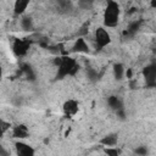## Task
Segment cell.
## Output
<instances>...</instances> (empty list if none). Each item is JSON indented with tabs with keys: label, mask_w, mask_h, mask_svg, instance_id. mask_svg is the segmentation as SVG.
<instances>
[{
	"label": "cell",
	"mask_w": 156,
	"mask_h": 156,
	"mask_svg": "<svg viewBox=\"0 0 156 156\" xmlns=\"http://www.w3.org/2000/svg\"><path fill=\"white\" fill-rule=\"evenodd\" d=\"M116 115L121 118V119H124V117H126V112H124V108H121V110H118V111H116Z\"/></svg>",
	"instance_id": "obj_20"
},
{
	"label": "cell",
	"mask_w": 156,
	"mask_h": 156,
	"mask_svg": "<svg viewBox=\"0 0 156 156\" xmlns=\"http://www.w3.org/2000/svg\"><path fill=\"white\" fill-rule=\"evenodd\" d=\"M22 72L26 74V77L30 80H34L35 79V73L33 71V68L29 66V65H22Z\"/></svg>",
	"instance_id": "obj_16"
},
{
	"label": "cell",
	"mask_w": 156,
	"mask_h": 156,
	"mask_svg": "<svg viewBox=\"0 0 156 156\" xmlns=\"http://www.w3.org/2000/svg\"><path fill=\"white\" fill-rule=\"evenodd\" d=\"M151 6H152V7H156V1H155V0L151 1Z\"/></svg>",
	"instance_id": "obj_25"
},
{
	"label": "cell",
	"mask_w": 156,
	"mask_h": 156,
	"mask_svg": "<svg viewBox=\"0 0 156 156\" xmlns=\"http://www.w3.org/2000/svg\"><path fill=\"white\" fill-rule=\"evenodd\" d=\"M143 77L147 87H156V63H150L144 67Z\"/></svg>",
	"instance_id": "obj_4"
},
{
	"label": "cell",
	"mask_w": 156,
	"mask_h": 156,
	"mask_svg": "<svg viewBox=\"0 0 156 156\" xmlns=\"http://www.w3.org/2000/svg\"><path fill=\"white\" fill-rule=\"evenodd\" d=\"M107 105L115 111H118V110L123 108V104H122L121 99L118 96H115V95H111V96L107 98Z\"/></svg>",
	"instance_id": "obj_10"
},
{
	"label": "cell",
	"mask_w": 156,
	"mask_h": 156,
	"mask_svg": "<svg viewBox=\"0 0 156 156\" xmlns=\"http://www.w3.org/2000/svg\"><path fill=\"white\" fill-rule=\"evenodd\" d=\"M28 5H29V1H28V0H17V1L15 2V5H13V11H15V13H16V15H22V13L27 10Z\"/></svg>",
	"instance_id": "obj_12"
},
{
	"label": "cell",
	"mask_w": 156,
	"mask_h": 156,
	"mask_svg": "<svg viewBox=\"0 0 156 156\" xmlns=\"http://www.w3.org/2000/svg\"><path fill=\"white\" fill-rule=\"evenodd\" d=\"M113 76H115V78L117 79V80H121L122 78H123V76L126 74V69H124V66L122 65V63H115L113 65Z\"/></svg>",
	"instance_id": "obj_14"
},
{
	"label": "cell",
	"mask_w": 156,
	"mask_h": 156,
	"mask_svg": "<svg viewBox=\"0 0 156 156\" xmlns=\"http://www.w3.org/2000/svg\"><path fill=\"white\" fill-rule=\"evenodd\" d=\"M21 27L23 30H32L33 29V21L29 16H23L21 18Z\"/></svg>",
	"instance_id": "obj_15"
},
{
	"label": "cell",
	"mask_w": 156,
	"mask_h": 156,
	"mask_svg": "<svg viewBox=\"0 0 156 156\" xmlns=\"http://www.w3.org/2000/svg\"><path fill=\"white\" fill-rule=\"evenodd\" d=\"M78 65L74 58L68 57V56H62L61 63L57 67V73L56 78L57 79H63L67 76H74L78 72Z\"/></svg>",
	"instance_id": "obj_1"
},
{
	"label": "cell",
	"mask_w": 156,
	"mask_h": 156,
	"mask_svg": "<svg viewBox=\"0 0 156 156\" xmlns=\"http://www.w3.org/2000/svg\"><path fill=\"white\" fill-rule=\"evenodd\" d=\"M9 127H10V123H6V122L1 121V132H2V133H5Z\"/></svg>",
	"instance_id": "obj_22"
},
{
	"label": "cell",
	"mask_w": 156,
	"mask_h": 156,
	"mask_svg": "<svg viewBox=\"0 0 156 156\" xmlns=\"http://www.w3.org/2000/svg\"><path fill=\"white\" fill-rule=\"evenodd\" d=\"M73 51L74 52H89V46L83 38H78L73 45Z\"/></svg>",
	"instance_id": "obj_8"
},
{
	"label": "cell",
	"mask_w": 156,
	"mask_h": 156,
	"mask_svg": "<svg viewBox=\"0 0 156 156\" xmlns=\"http://www.w3.org/2000/svg\"><path fill=\"white\" fill-rule=\"evenodd\" d=\"M111 43V37L108 34V32L100 27L95 30V44H96V49L98 50H101L104 49L105 46H107L108 44Z\"/></svg>",
	"instance_id": "obj_3"
},
{
	"label": "cell",
	"mask_w": 156,
	"mask_h": 156,
	"mask_svg": "<svg viewBox=\"0 0 156 156\" xmlns=\"http://www.w3.org/2000/svg\"><path fill=\"white\" fill-rule=\"evenodd\" d=\"M0 156H11V154L4 146H1V149H0Z\"/></svg>",
	"instance_id": "obj_21"
},
{
	"label": "cell",
	"mask_w": 156,
	"mask_h": 156,
	"mask_svg": "<svg viewBox=\"0 0 156 156\" xmlns=\"http://www.w3.org/2000/svg\"><path fill=\"white\" fill-rule=\"evenodd\" d=\"M104 151H105V154H106L107 156H119V155H121L119 149L113 147V146H112V147H105Z\"/></svg>",
	"instance_id": "obj_17"
},
{
	"label": "cell",
	"mask_w": 156,
	"mask_h": 156,
	"mask_svg": "<svg viewBox=\"0 0 156 156\" xmlns=\"http://www.w3.org/2000/svg\"><path fill=\"white\" fill-rule=\"evenodd\" d=\"M117 140H118L117 134H108V135L104 136V138L100 140V143H101L105 147H112V146H115V145L117 144Z\"/></svg>",
	"instance_id": "obj_11"
},
{
	"label": "cell",
	"mask_w": 156,
	"mask_h": 156,
	"mask_svg": "<svg viewBox=\"0 0 156 156\" xmlns=\"http://www.w3.org/2000/svg\"><path fill=\"white\" fill-rule=\"evenodd\" d=\"M62 110H63V113H65L66 116L72 117V116L77 115V112H78V110H79V105H78V102H77L76 100L68 99V100L65 101V104H63V106H62Z\"/></svg>",
	"instance_id": "obj_7"
},
{
	"label": "cell",
	"mask_w": 156,
	"mask_h": 156,
	"mask_svg": "<svg viewBox=\"0 0 156 156\" xmlns=\"http://www.w3.org/2000/svg\"><path fill=\"white\" fill-rule=\"evenodd\" d=\"M87 74H88V78H89L91 82H95V80H98V78H99V73H98L94 68H88V69H87Z\"/></svg>",
	"instance_id": "obj_18"
},
{
	"label": "cell",
	"mask_w": 156,
	"mask_h": 156,
	"mask_svg": "<svg viewBox=\"0 0 156 156\" xmlns=\"http://www.w3.org/2000/svg\"><path fill=\"white\" fill-rule=\"evenodd\" d=\"M29 46L30 44L27 39H15L12 44V51L17 57H22L28 52Z\"/></svg>",
	"instance_id": "obj_5"
},
{
	"label": "cell",
	"mask_w": 156,
	"mask_h": 156,
	"mask_svg": "<svg viewBox=\"0 0 156 156\" xmlns=\"http://www.w3.org/2000/svg\"><path fill=\"white\" fill-rule=\"evenodd\" d=\"M126 76H127V78H132V69H130V68H127Z\"/></svg>",
	"instance_id": "obj_23"
},
{
	"label": "cell",
	"mask_w": 156,
	"mask_h": 156,
	"mask_svg": "<svg viewBox=\"0 0 156 156\" xmlns=\"http://www.w3.org/2000/svg\"><path fill=\"white\" fill-rule=\"evenodd\" d=\"M91 5V2H83V1H79V6H85V7H88V6H90Z\"/></svg>",
	"instance_id": "obj_24"
},
{
	"label": "cell",
	"mask_w": 156,
	"mask_h": 156,
	"mask_svg": "<svg viewBox=\"0 0 156 156\" xmlns=\"http://www.w3.org/2000/svg\"><path fill=\"white\" fill-rule=\"evenodd\" d=\"M147 152H149V150H147L146 146H138V147L135 149V154H136L138 156H146Z\"/></svg>",
	"instance_id": "obj_19"
},
{
	"label": "cell",
	"mask_w": 156,
	"mask_h": 156,
	"mask_svg": "<svg viewBox=\"0 0 156 156\" xmlns=\"http://www.w3.org/2000/svg\"><path fill=\"white\" fill-rule=\"evenodd\" d=\"M140 24H141V21H134V22L129 23V26H128L127 29L123 32V34L127 35V37H133V35L139 30Z\"/></svg>",
	"instance_id": "obj_13"
},
{
	"label": "cell",
	"mask_w": 156,
	"mask_h": 156,
	"mask_svg": "<svg viewBox=\"0 0 156 156\" xmlns=\"http://www.w3.org/2000/svg\"><path fill=\"white\" fill-rule=\"evenodd\" d=\"M15 147H16V155L17 156H35L34 149L23 141H17L15 144Z\"/></svg>",
	"instance_id": "obj_6"
},
{
	"label": "cell",
	"mask_w": 156,
	"mask_h": 156,
	"mask_svg": "<svg viewBox=\"0 0 156 156\" xmlns=\"http://www.w3.org/2000/svg\"><path fill=\"white\" fill-rule=\"evenodd\" d=\"M119 5L116 1H108L104 11V24L106 27H116L119 21Z\"/></svg>",
	"instance_id": "obj_2"
},
{
	"label": "cell",
	"mask_w": 156,
	"mask_h": 156,
	"mask_svg": "<svg viewBox=\"0 0 156 156\" xmlns=\"http://www.w3.org/2000/svg\"><path fill=\"white\" fill-rule=\"evenodd\" d=\"M12 135H13V138H18V139L27 138L28 136V128L23 124H20L12 129Z\"/></svg>",
	"instance_id": "obj_9"
}]
</instances>
